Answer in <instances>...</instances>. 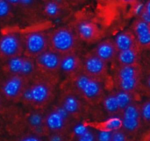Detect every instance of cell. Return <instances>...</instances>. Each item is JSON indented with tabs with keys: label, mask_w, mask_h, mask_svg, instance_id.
I'll return each instance as SVG.
<instances>
[{
	"label": "cell",
	"mask_w": 150,
	"mask_h": 141,
	"mask_svg": "<svg viewBox=\"0 0 150 141\" xmlns=\"http://www.w3.org/2000/svg\"><path fill=\"white\" fill-rule=\"evenodd\" d=\"M54 96V86L47 79L39 78L29 82L21 99L27 104L37 108L47 107Z\"/></svg>",
	"instance_id": "6da1fadb"
},
{
	"label": "cell",
	"mask_w": 150,
	"mask_h": 141,
	"mask_svg": "<svg viewBox=\"0 0 150 141\" xmlns=\"http://www.w3.org/2000/svg\"><path fill=\"white\" fill-rule=\"evenodd\" d=\"M72 77L73 90L85 101L97 104L105 97L102 81L88 75L83 71L74 75Z\"/></svg>",
	"instance_id": "7a4b0ae2"
},
{
	"label": "cell",
	"mask_w": 150,
	"mask_h": 141,
	"mask_svg": "<svg viewBox=\"0 0 150 141\" xmlns=\"http://www.w3.org/2000/svg\"><path fill=\"white\" fill-rule=\"evenodd\" d=\"M117 90L136 95L142 86V69L140 64L133 66L118 65L113 73Z\"/></svg>",
	"instance_id": "3957f363"
},
{
	"label": "cell",
	"mask_w": 150,
	"mask_h": 141,
	"mask_svg": "<svg viewBox=\"0 0 150 141\" xmlns=\"http://www.w3.org/2000/svg\"><path fill=\"white\" fill-rule=\"evenodd\" d=\"M48 42L49 49L60 55H64L76 52L78 47L79 38L71 27L61 26L48 35Z\"/></svg>",
	"instance_id": "277c9868"
},
{
	"label": "cell",
	"mask_w": 150,
	"mask_h": 141,
	"mask_svg": "<svg viewBox=\"0 0 150 141\" xmlns=\"http://www.w3.org/2000/svg\"><path fill=\"white\" fill-rule=\"evenodd\" d=\"M135 101V95L126 93L119 90H116L106 96L105 95L102 99L105 111L112 118H120L124 110Z\"/></svg>",
	"instance_id": "5b68a950"
},
{
	"label": "cell",
	"mask_w": 150,
	"mask_h": 141,
	"mask_svg": "<svg viewBox=\"0 0 150 141\" xmlns=\"http://www.w3.org/2000/svg\"><path fill=\"white\" fill-rule=\"evenodd\" d=\"M25 54L34 59L49 48L48 34L42 31H31L23 38Z\"/></svg>",
	"instance_id": "8992f818"
},
{
	"label": "cell",
	"mask_w": 150,
	"mask_h": 141,
	"mask_svg": "<svg viewBox=\"0 0 150 141\" xmlns=\"http://www.w3.org/2000/svg\"><path fill=\"white\" fill-rule=\"evenodd\" d=\"M71 118L60 105H57L44 116V125L52 133L63 134L69 129Z\"/></svg>",
	"instance_id": "52a82bcc"
},
{
	"label": "cell",
	"mask_w": 150,
	"mask_h": 141,
	"mask_svg": "<svg viewBox=\"0 0 150 141\" xmlns=\"http://www.w3.org/2000/svg\"><path fill=\"white\" fill-rule=\"evenodd\" d=\"M6 67L11 75H16L27 80H30L37 70L34 59L25 54L8 59Z\"/></svg>",
	"instance_id": "ba28073f"
},
{
	"label": "cell",
	"mask_w": 150,
	"mask_h": 141,
	"mask_svg": "<svg viewBox=\"0 0 150 141\" xmlns=\"http://www.w3.org/2000/svg\"><path fill=\"white\" fill-rule=\"evenodd\" d=\"M28 83H29V80L16 75L10 74L3 81L0 86L1 93L8 100L11 101L20 100Z\"/></svg>",
	"instance_id": "9c48e42d"
},
{
	"label": "cell",
	"mask_w": 150,
	"mask_h": 141,
	"mask_svg": "<svg viewBox=\"0 0 150 141\" xmlns=\"http://www.w3.org/2000/svg\"><path fill=\"white\" fill-rule=\"evenodd\" d=\"M23 38L20 34L7 32L0 37V54L7 60L23 54Z\"/></svg>",
	"instance_id": "30bf717a"
},
{
	"label": "cell",
	"mask_w": 150,
	"mask_h": 141,
	"mask_svg": "<svg viewBox=\"0 0 150 141\" xmlns=\"http://www.w3.org/2000/svg\"><path fill=\"white\" fill-rule=\"evenodd\" d=\"M121 129L127 134L136 133L142 125V117L140 113V104L135 102L128 105L120 117Z\"/></svg>",
	"instance_id": "8fae6325"
},
{
	"label": "cell",
	"mask_w": 150,
	"mask_h": 141,
	"mask_svg": "<svg viewBox=\"0 0 150 141\" xmlns=\"http://www.w3.org/2000/svg\"><path fill=\"white\" fill-rule=\"evenodd\" d=\"M108 64L93 52L87 54L82 60V71L90 76L103 81L107 75Z\"/></svg>",
	"instance_id": "7c38bea8"
},
{
	"label": "cell",
	"mask_w": 150,
	"mask_h": 141,
	"mask_svg": "<svg viewBox=\"0 0 150 141\" xmlns=\"http://www.w3.org/2000/svg\"><path fill=\"white\" fill-rule=\"evenodd\" d=\"M34 61L37 68L44 73L55 74L60 71L61 55L49 48L34 58Z\"/></svg>",
	"instance_id": "4fadbf2b"
},
{
	"label": "cell",
	"mask_w": 150,
	"mask_h": 141,
	"mask_svg": "<svg viewBox=\"0 0 150 141\" xmlns=\"http://www.w3.org/2000/svg\"><path fill=\"white\" fill-rule=\"evenodd\" d=\"M75 32L79 39L88 43H94L101 37L98 25L90 19H80L76 23Z\"/></svg>",
	"instance_id": "5bb4252c"
},
{
	"label": "cell",
	"mask_w": 150,
	"mask_h": 141,
	"mask_svg": "<svg viewBox=\"0 0 150 141\" xmlns=\"http://www.w3.org/2000/svg\"><path fill=\"white\" fill-rule=\"evenodd\" d=\"M58 105H60L71 118L80 117L83 110L82 99L74 90H68L62 93Z\"/></svg>",
	"instance_id": "9a60e30c"
},
{
	"label": "cell",
	"mask_w": 150,
	"mask_h": 141,
	"mask_svg": "<svg viewBox=\"0 0 150 141\" xmlns=\"http://www.w3.org/2000/svg\"><path fill=\"white\" fill-rule=\"evenodd\" d=\"M93 53L108 64L116 61L119 52L117 50L113 39H107L100 41L97 45Z\"/></svg>",
	"instance_id": "2e32d148"
},
{
	"label": "cell",
	"mask_w": 150,
	"mask_h": 141,
	"mask_svg": "<svg viewBox=\"0 0 150 141\" xmlns=\"http://www.w3.org/2000/svg\"><path fill=\"white\" fill-rule=\"evenodd\" d=\"M133 33L134 35L138 47L141 49H148L150 45V24H147L137 18L133 26Z\"/></svg>",
	"instance_id": "e0dca14e"
},
{
	"label": "cell",
	"mask_w": 150,
	"mask_h": 141,
	"mask_svg": "<svg viewBox=\"0 0 150 141\" xmlns=\"http://www.w3.org/2000/svg\"><path fill=\"white\" fill-rule=\"evenodd\" d=\"M60 70L73 76L82 71V59L76 53L61 55Z\"/></svg>",
	"instance_id": "ac0fdd59"
},
{
	"label": "cell",
	"mask_w": 150,
	"mask_h": 141,
	"mask_svg": "<svg viewBox=\"0 0 150 141\" xmlns=\"http://www.w3.org/2000/svg\"><path fill=\"white\" fill-rule=\"evenodd\" d=\"M118 52L137 47V43L132 31H124L119 33L113 39Z\"/></svg>",
	"instance_id": "d6986e66"
},
{
	"label": "cell",
	"mask_w": 150,
	"mask_h": 141,
	"mask_svg": "<svg viewBox=\"0 0 150 141\" xmlns=\"http://www.w3.org/2000/svg\"><path fill=\"white\" fill-rule=\"evenodd\" d=\"M140 48L134 47L128 50L121 51L118 53L117 61L118 65L121 66H133L139 64L140 61Z\"/></svg>",
	"instance_id": "ffe728a7"
},
{
	"label": "cell",
	"mask_w": 150,
	"mask_h": 141,
	"mask_svg": "<svg viewBox=\"0 0 150 141\" xmlns=\"http://www.w3.org/2000/svg\"><path fill=\"white\" fill-rule=\"evenodd\" d=\"M95 127L101 131V132H107V133H113L121 129V121L120 118H110L108 120L99 123Z\"/></svg>",
	"instance_id": "44dd1931"
},
{
	"label": "cell",
	"mask_w": 150,
	"mask_h": 141,
	"mask_svg": "<svg viewBox=\"0 0 150 141\" xmlns=\"http://www.w3.org/2000/svg\"><path fill=\"white\" fill-rule=\"evenodd\" d=\"M44 11L47 16L51 18H56L60 16L63 11L62 4L58 1H49L45 4Z\"/></svg>",
	"instance_id": "7402d4cb"
},
{
	"label": "cell",
	"mask_w": 150,
	"mask_h": 141,
	"mask_svg": "<svg viewBox=\"0 0 150 141\" xmlns=\"http://www.w3.org/2000/svg\"><path fill=\"white\" fill-rule=\"evenodd\" d=\"M76 141H97V133L84 126L76 128Z\"/></svg>",
	"instance_id": "603a6c76"
},
{
	"label": "cell",
	"mask_w": 150,
	"mask_h": 141,
	"mask_svg": "<svg viewBox=\"0 0 150 141\" xmlns=\"http://www.w3.org/2000/svg\"><path fill=\"white\" fill-rule=\"evenodd\" d=\"M28 123L36 132H40L46 128L44 125V116L40 112L32 113L28 118Z\"/></svg>",
	"instance_id": "cb8c5ba5"
},
{
	"label": "cell",
	"mask_w": 150,
	"mask_h": 141,
	"mask_svg": "<svg viewBox=\"0 0 150 141\" xmlns=\"http://www.w3.org/2000/svg\"><path fill=\"white\" fill-rule=\"evenodd\" d=\"M140 113L142 120L146 124H149L150 121V102L146 100L142 104L140 105Z\"/></svg>",
	"instance_id": "d4e9b609"
},
{
	"label": "cell",
	"mask_w": 150,
	"mask_h": 141,
	"mask_svg": "<svg viewBox=\"0 0 150 141\" xmlns=\"http://www.w3.org/2000/svg\"><path fill=\"white\" fill-rule=\"evenodd\" d=\"M139 19H141L142 21L150 24V2L148 1L146 4H144L143 8L141 11V13L139 14Z\"/></svg>",
	"instance_id": "484cf974"
},
{
	"label": "cell",
	"mask_w": 150,
	"mask_h": 141,
	"mask_svg": "<svg viewBox=\"0 0 150 141\" xmlns=\"http://www.w3.org/2000/svg\"><path fill=\"white\" fill-rule=\"evenodd\" d=\"M110 141H128L127 134L122 129H120L118 131L112 133V137Z\"/></svg>",
	"instance_id": "4316f807"
},
{
	"label": "cell",
	"mask_w": 150,
	"mask_h": 141,
	"mask_svg": "<svg viewBox=\"0 0 150 141\" xmlns=\"http://www.w3.org/2000/svg\"><path fill=\"white\" fill-rule=\"evenodd\" d=\"M11 11V4L8 1L0 0V18L6 17Z\"/></svg>",
	"instance_id": "83f0119b"
},
{
	"label": "cell",
	"mask_w": 150,
	"mask_h": 141,
	"mask_svg": "<svg viewBox=\"0 0 150 141\" xmlns=\"http://www.w3.org/2000/svg\"><path fill=\"white\" fill-rule=\"evenodd\" d=\"M112 137V133L99 132L97 133V141H110Z\"/></svg>",
	"instance_id": "f1b7e54d"
},
{
	"label": "cell",
	"mask_w": 150,
	"mask_h": 141,
	"mask_svg": "<svg viewBox=\"0 0 150 141\" xmlns=\"http://www.w3.org/2000/svg\"><path fill=\"white\" fill-rule=\"evenodd\" d=\"M19 141H42L40 135L37 134H27L22 137Z\"/></svg>",
	"instance_id": "f546056e"
},
{
	"label": "cell",
	"mask_w": 150,
	"mask_h": 141,
	"mask_svg": "<svg viewBox=\"0 0 150 141\" xmlns=\"http://www.w3.org/2000/svg\"><path fill=\"white\" fill-rule=\"evenodd\" d=\"M49 141H64L63 134L59 133H52L49 137Z\"/></svg>",
	"instance_id": "4dcf8cb0"
},
{
	"label": "cell",
	"mask_w": 150,
	"mask_h": 141,
	"mask_svg": "<svg viewBox=\"0 0 150 141\" xmlns=\"http://www.w3.org/2000/svg\"><path fill=\"white\" fill-rule=\"evenodd\" d=\"M0 107H1V98H0Z\"/></svg>",
	"instance_id": "1f68e13d"
}]
</instances>
